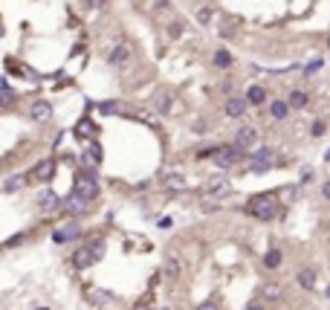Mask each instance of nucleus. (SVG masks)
I'll use <instances>...</instances> for the list:
<instances>
[{
	"instance_id": "f3484780",
	"label": "nucleus",
	"mask_w": 330,
	"mask_h": 310,
	"mask_svg": "<svg viewBox=\"0 0 330 310\" xmlns=\"http://www.w3.org/2000/svg\"><path fill=\"white\" fill-rule=\"evenodd\" d=\"M281 261H284V253H281V250H270V253L264 255V267H267V270L281 267Z\"/></svg>"
},
{
	"instance_id": "72a5a7b5",
	"label": "nucleus",
	"mask_w": 330,
	"mask_h": 310,
	"mask_svg": "<svg viewBox=\"0 0 330 310\" xmlns=\"http://www.w3.org/2000/svg\"><path fill=\"white\" fill-rule=\"evenodd\" d=\"M321 197H324V200H330V180L321 185Z\"/></svg>"
},
{
	"instance_id": "7ed1b4c3",
	"label": "nucleus",
	"mask_w": 330,
	"mask_h": 310,
	"mask_svg": "<svg viewBox=\"0 0 330 310\" xmlns=\"http://www.w3.org/2000/svg\"><path fill=\"white\" fill-rule=\"evenodd\" d=\"M272 168V151L270 148H258L255 151V157H252V162H249V171L252 174H264Z\"/></svg>"
},
{
	"instance_id": "4c0bfd02",
	"label": "nucleus",
	"mask_w": 330,
	"mask_h": 310,
	"mask_svg": "<svg viewBox=\"0 0 330 310\" xmlns=\"http://www.w3.org/2000/svg\"><path fill=\"white\" fill-rule=\"evenodd\" d=\"M38 310H49V307H38Z\"/></svg>"
},
{
	"instance_id": "dca6fc26",
	"label": "nucleus",
	"mask_w": 330,
	"mask_h": 310,
	"mask_svg": "<svg viewBox=\"0 0 330 310\" xmlns=\"http://www.w3.org/2000/svg\"><path fill=\"white\" fill-rule=\"evenodd\" d=\"M246 102L255 104V107H258V104H264V102H267V90H264V87H258V84H252V87L246 90Z\"/></svg>"
},
{
	"instance_id": "4468645a",
	"label": "nucleus",
	"mask_w": 330,
	"mask_h": 310,
	"mask_svg": "<svg viewBox=\"0 0 330 310\" xmlns=\"http://www.w3.org/2000/svg\"><path fill=\"white\" fill-rule=\"evenodd\" d=\"M295 281H298L304 290H313V287H316V273H313L310 267H301V270H298V276H295Z\"/></svg>"
},
{
	"instance_id": "a211bd4d",
	"label": "nucleus",
	"mask_w": 330,
	"mask_h": 310,
	"mask_svg": "<svg viewBox=\"0 0 330 310\" xmlns=\"http://www.w3.org/2000/svg\"><path fill=\"white\" fill-rule=\"evenodd\" d=\"M214 67H220V70L232 67V52H229V49H217V52H214Z\"/></svg>"
},
{
	"instance_id": "c85d7f7f",
	"label": "nucleus",
	"mask_w": 330,
	"mask_h": 310,
	"mask_svg": "<svg viewBox=\"0 0 330 310\" xmlns=\"http://www.w3.org/2000/svg\"><path fill=\"white\" fill-rule=\"evenodd\" d=\"M93 299H99V301H105V304H110V301H113V296H110V293H105V290H93Z\"/></svg>"
},
{
	"instance_id": "e433bc0d",
	"label": "nucleus",
	"mask_w": 330,
	"mask_h": 310,
	"mask_svg": "<svg viewBox=\"0 0 330 310\" xmlns=\"http://www.w3.org/2000/svg\"><path fill=\"white\" fill-rule=\"evenodd\" d=\"M133 310H151V307H148V304H139V307H133Z\"/></svg>"
},
{
	"instance_id": "9d476101",
	"label": "nucleus",
	"mask_w": 330,
	"mask_h": 310,
	"mask_svg": "<svg viewBox=\"0 0 330 310\" xmlns=\"http://www.w3.org/2000/svg\"><path fill=\"white\" fill-rule=\"evenodd\" d=\"M64 209H67V212H72V215H84V209H87V200H84V197H78L75 192H72V195H67V200H64Z\"/></svg>"
},
{
	"instance_id": "20e7f679",
	"label": "nucleus",
	"mask_w": 330,
	"mask_h": 310,
	"mask_svg": "<svg viewBox=\"0 0 330 310\" xmlns=\"http://www.w3.org/2000/svg\"><path fill=\"white\" fill-rule=\"evenodd\" d=\"M258 142V131L255 128H240L235 134V148L237 151H246V148H252Z\"/></svg>"
},
{
	"instance_id": "6ab92c4d",
	"label": "nucleus",
	"mask_w": 330,
	"mask_h": 310,
	"mask_svg": "<svg viewBox=\"0 0 330 310\" xmlns=\"http://www.w3.org/2000/svg\"><path fill=\"white\" fill-rule=\"evenodd\" d=\"M52 174H55V165H52V162H38V168H35V177L38 180H49V177H52Z\"/></svg>"
},
{
	"instance_id": "b1692460",
	"label": "nucleus",
	"mask_w": 330,
	"mask_h": 310,
	"mask_svg": "<svg viewBox=\"0 0 330 310\" xmlns=\"http://www.w3.org/2000/svg\"><path fill=\"white\" fill-rule=\"evenodd\" d=\"M153 104H156V110H159V113H168V110H171V96H168V93H159Z\"/></svg>"
},
{
	"instance_id": "f03ea898",
	"label": "nucleus",
	"mask_w": 330,
	"mask_h": 310,
	"mask_svg": "<svg viewBox=\"0 0 330 310\" xmlns=\"http://www.w3.org/2000/svg\"><path fill=\"white\" fill-rule=\"evenodd\" d=\"M75 195L84 197V200H93V197L99 195V185H96V180L90 174H78V177H75Z\"/></svg>"
},
{
	"instance_id": "bb28decb",
	"label": "nucleus",
	"mask_w": 330,
	"mask_h": 310,
	"mask_svg": "<svg viewBox=\"0 0 330 310\" xmlns=\"http://www.w3.org/2000/svg\"><path fill=\"white\" fill-rule=\"evenodd\" d=\"M212 18H214L212 9H200V12H197V21H200V26H209V23H212Z\"/></svg>"
},
{
	"instance_id": "4be33fe9",
	"label": "nucleus",
	"mask_w": 330,
	"mask_h": 310,
	"mask_svg": "<svg viewBox=\"0 0 330 310\" xmlns=\"http://www.w3.org/2000/svg\"><path fill=\"white\" fill-rule=\"evenodd\" d=\"M38 203H41L44 209H52V206H58V197L47 189V192H41V195H38Z\"/></svg>"
},
{
	"instance_id": "cd10ccee",
	"label": "nucleus",
	"mask_w": 330,
	"mask_h": 310,
	"mask_svg": "<svg viewBox=\"0 0 330 310\" xmlns=\"http://www.w3.org/2000/svg\"><path fill=\"white\" fill-rule=\"evenodd\" d=\"M168 35H171V38H180V35H183V23H168Z\"/></svg>"
},
{
	"instance_id": "f257e3e1",
	"label": "nucleus",
	"mask_w": 330,
	"mask_h": 310,
	"mask_svg": "<svg viewBox=\"0 0 330 310\" xmlns=\"http://www.w3.org/2000/svg\"><path fill=\"white\" fill-rule=\"evenodd\" d=\"M246 215H252V218H258V220H272L278 215V200L272 195H255L246 203Z\"/></svg>"
},
{
	"instance_id": "ddd939ff",
	"label": "nucleus",
	"mask_w": 330,
	"mask_h": 310,
	"mask_svg": "<svg viewBox=\"0 0 330 310\" xmlns=\"http://www.w3.org/2000/svg\"><path fill=\"white\" fill-rule=\"evenodd\" d=\"M128 58H130V46L128 44H116L113 46V52L107 55V61H110V64H125Z\"/></svg>"
},
{
	"instance_id": "f704fd0d",
	"label": "nucleus",
	"mask_w": 330,
	"mask_h": 310,
	"mask_svg": "<svg viewBox=\"0 0 330 310\" xmlns=\"http://www.w3.org/2000/svg\"><path fill=\"white\" fill-rule=\"evenodd\" d=\"M84 3H87V6H90V9H99V6H102V3H105V0H84Z\"/></svg>"
},
{
	"instance_id": "c9c22d12",
	"label": "nucleus",
	"mask_w": 330,
	"mask_h": 310,
	"mask_svg": "<svg viewBox=\"0 0 330 310\" xmlns=\"http://www.w3.org/2000/svg\"><path fill=\"white\" fill-rule=\"evenodd\" d=\"M246 310H264V307H261V304H249Z\"/></svg>"
},
{
	"instance_id": "f8f14e48",
	"label": "nucleus",
	"mask_w": 330,
	"mask_h": 310,
	"mask_svg": "<svg viewBox=\"0 0 330 310\" xmlns=\"http://www.w3.org/2000/svg\"><path fill=\"white\" fill-rule=\"evenodd\" d=\"M78 235V223H67V226H61V229H55V243H67L70 238H75Z\"/></svg>"
},
{
	"instance_id": "39448f33",
	"label": "nucleus",
	"mask_w": 330,
	"mask_h": 310,
	"mask_svg": "<svg viewBox=\"0 0 330 310\" xmlns=\"http://www.w3.org/2000/svg\"><path fill=\"white\" fill-rule=\"evenodd\" d=\"M237 154H240L237 148H217L212 154V162L217 165V168H229V165L237 160Z\"/></svg>"
},
{
	"instance_id": "2f4dec72",
	"label": "nucleus",
	"mask_w": 330,
	"mask_h": 310,
	"mask_svg": "<svg viewBox=\"0 0 330 310\" xmlns=\"http://www.w3.org/2000/svg\"><path fill=\"white\" fill-rule=\"evenodd\" d=\"M197 310H217V304L214 301H203V304H197Z\"/></svg>"
},
{
	"instance_id": "a878e982",
	"label": "nucleus",
	"mask_w": 330,
	"mask_h": 310,
	"mask_svg": "<svg viewBox=\"0 0 330 310\" xmlns=\"http://www.w3.org/2000/svg\"><path fill=\"white\" fill-rule=\"evenodd\" d=\"M12 99H15L12 84H9V79H3V99H0V102H3V104H12Z\"/></svg>"
},
{
	"instance_id": "2eb2a0df",
	"label": "nucleus",
	"mask_w": 330,
	"mask_h": 310,
	"mask_svg": "<svg viewBox=\"0 0 330 310\" xmlns=\"http://www.w3.org/2000/svg\"><path fill=\"white\" fill-rule=\"evenodd\" d=\"M162 185L171 189V192H183L186 189V177H180V174H162Z\"/></svg>"
},
{
	"instance_id": "9b49d317",
	"label": "nucleus",
	"mask_w": 330,
	"mask_h": 310,
	"mask_svg": "<svg viewBox=\"0 0 330 310\" xmlns=\"http://www.w3.org/2000/svg\"><path fill=\"white\" fill-rule=\"evenodd\" d=\"M93 261H96V255H93V250H90V246H81L78 253L72 255V264L78 267V270H84V267H90Z\"/></svg>"
},
{
	"instance_id": "412c9836",
	"label": "nucleus",
	"mask_w": 330,
	"mask_h": 310,
	"mask_svg": "<svg viewBox=\"0 0 330 310\" xmlns=\"http://www.w3.org/2000/svg\"><path fill=\"white\" fill-rule=\"evenodd\" d=\"M307 102H310V99H307L304 90H293V93H290V99H287V104H290V107H304Z\"/></svg>"
},
{
	"instance_id": "7c9ffc66",
	"label": "nucleus",
	"mask_w": 330,
	"mask_h": 310,
	"mask_svg": "<svg viewBox=\"0 0 330 310\" xmlns=\"http://www.w3.org/2000/svg\"><path fill=\"white\" fill-rule=\"evenodd\" d=\"M321 134H324V122L316 119V122H313V137H321Z\"/></svg>"
},
{
	"instance_id": "393cba45",
	"label": "nucleus",
	"mask_w": 330,
	"mask_h": 310,
	"mask_svg": "<svg viewBox=\"0 0 330 310\" xmlns=\"http://www.w3.org/2000/svg\"><path fill=\"white\" fill-rule=\"evenodd\" d=\"M281 293H284L281 284H272V281L264 284V296H267V299H281Z\"/></svg>"
},
{
	"instance_id": "0eeeda50",
	"label": "nucleus",
	"mask_w": 330,
	"mask_h": 310,
	"mask_svg": "<svg viewBox=\"0 0 330 310\" xmlns=\"http://www.w3.org/2000/svg\"><path fill=\"white\" fill-rule=\"evenodd\" d=\"M180 261H177V255H165L162 258V276L168 278V281H180Z\"/></svg>"
},
{
	"instance_id": "473e14b6",
	"label": "nucleus",
	"mask_w": 330,
	"mask_h": 310,
	"mask_svg": "<svg viewBox=\"0 0 330 310\" xmlns=\"http://www.w3.org/2000/svg\"><path fill=\"white\" fill-rule=\"evenodd\" d=\"M113 110H116V104H113V102H105V104H102V113H113Z\"/></svg>"
},
{
	"instance_id": "1a4fd4ad",
	"label": "nucleus",
	"mask_w": 330,
	"mask_h": 310,
	"mask_svg": "<svg viewBox=\"0 0 330 310\" xmlns=\"http://www.w3.org/2000/svg\"><path fill=\"white\" fill-rule=\"evenodd\" d=\"M232 192V185L223 183V180H212L209 183V189H206V195H209V200H223L226 195Z\"/></svg>"
},
{
	"instance_id": "c756f323",
	"label": "nucleus",
	"mask_w": 330,
	"mask_h": 310,
	"mask_svg": "<svg viewBox=\"0 0 330 310\" xmlns=\"http://www.w3.org/2000/svg\"><path fill=\"white\" fill-rule=\"evenodd\" d=\"M321 64H324V61H310V64L304 67V76H313V73H316V70L321 67Z\"/></svg>"
},
{
	"instance_id": "6e6552de",
	"label": "nucleus",
	"mask_w": 330,
	"mask_h": 310,
	"mask_svg": "<svg viewBox=\"0 0 330 310\" xmlns=\"http://www.w3.org/2000/svg\"><path fill=\"white\" fill-rule=\"evenodd\" d=\"M246 99H240V96H232L229 102H226V116H232V119H240V116L246 113Z\"/></svg>"
},
{
	"instance_id": "aec40b11",
	"label": "nucleus",
	"mask_w": 330,
	"mask_h": 310,
	"mask_svg": "<svg viewBox=\"0 0 330 310\" xmlns=\"http://www.w3.org/2000/svg\"><path fill=\"white\" fill-rule=\"evenodd\" d=\"M270 113H272V119H287V113H290V104H287V102H272V104H270Z\"/></svg>"
},
{
	"instance_id": "5701e85b",
	"label": "nucleus",
	"mask_w": 330,
	"mask_h": 310,
	"mask_svg": "<svg viewBox=\"0 0 330 310\" xmlns=\"http://www.w3.org/2000/svg\"><path fill=\"white\" fill-rule=\"evenodd\" d=\"M21 185H24V174H15V177H9V180H6V185H3V189H6V195H12V192H18Z\"/></svg>"
},
{
	"instance_id": "58836bf2",
	"label": "nucleus",
	"mask_w": 330,
	"mask_h": 310,
	"mask_svg": "<svg viewBox=\"0 0 330 310\" xmlns=\"http://www.w3.org/2000/svg\"><path fill=\"white\" fill-rule=\"evenodd\" d=\"M327 46H330V38H327Z\"/></svg>"
},
{
	"instance_id": "423d86ee",
	"label": "nucleus",
	"mask_w": 330,
	"mask_h": 310,
	"mask_svg": "<svg viewBox=\"0 0 330 310\" xmlns=\"http://www.w3.org/2000/svg\"><path fill=\"white\" fill-rule=\"evenodd\" d=\"M29 116H32L35 122H47L49 116H52V104H49L47 99H38V102H32V107H29Z\"/></svg>"
}]
</instances>
